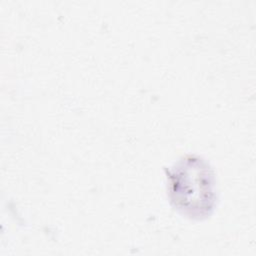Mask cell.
<instances>
[{"label":"cell","instance_id":"6da1fadb","mask_svg":"<svg viewBox=\"0 0 256 256\" xmlns=\"http://www.w3.org/2000/svg\"><path fill=\"white\" fill-rule=\"evenodd\" d=\"M169 196L183 214L201 219L210 214L215 202L214 176L203 159L187 156L167 172Z\"/></svg>","mask_w":256,"mask_h":256}]
</instances>
